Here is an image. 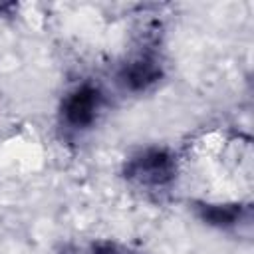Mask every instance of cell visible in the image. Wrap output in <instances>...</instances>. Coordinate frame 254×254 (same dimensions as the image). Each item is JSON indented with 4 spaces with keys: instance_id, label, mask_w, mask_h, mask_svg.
I'll return each instance as SVG.
<instances>
[{
    "instance_id": "cell-6",
    "label": "cell",
    "mask_w": 254,
    "mask_h": 254,
    "mask_svg": "<svg viewBox=\"0 0 254 254\" xmlns=\"http://www.w3.org/2000/svg\"><path fill=\"white\" fill-rule=\"evenodd\" d=\"M14 8V4H0V16H4V14H8L10 10Z\"/></svg>"
},
{
    "instance_id": "cell-4",
    "label": "cell",
    "mask_w": 254,
    "mask_h": 254,
    "mask_svg": "<svg viewBox=\"0 0 254 254\" xmlns=\"http://www.w3.org/2000/svg\"><path fill=\"white\" fill-rule=\"evenodd\" d=\"M194 210L204 224L220 230L236 228L248 216V206L240 202H196Z\"/></svg>"
},
{
    "instance_id": "cell-1",
    "label": "cell",
    "mask_w": 254,
    "mask_h": 254,
    "mask_svg": "<svg viewBox=\"0 0 254 254\" xmlns=\"http://www.w3.org/2000/svg\"><path fill=\"white\" fill-rule=\"evenodd\" d=\"M179 173L177 155L159 145H149L127 157L123 165V177L143 189H165Z\"/></svg>"
},
{
    "instance_id": "cell-5",
    "label": "cell",
    "mask_w": 254,
    "mask_h": 254,
    "mask_svg": "<svg viewBox=\"0 0 254 254\" xmlns=\"http://www.w3.org/2000/svg\"><path fill=\"white\" fill-rule=\"evenodd\" d=\"M87 254H141V252L121 242H115V240H97L89 246Z\"/></svg>"
},
{
    "instance_id": "cell-3",
    "label": "cell",
    "mask_w": 254,
    "mask_h": 254,
    "mask_svg": "<svg viewBox=\"0 0 254 254\" xmlns=\"http://www.w3.org/2000/svg\"><path fill=\"white\" fill-rule=\"evenodd\" d=\"M163 77V64L155 54H137L127 60L119 71L117 81L129 93H145L155 87Z\"/></svg>"
},
{
    "instance_id": "cell-2",
    "label": "cell",
    "mask_w": 254,
    "mask_h": 254,
    "mask_svg": "<svg viewBox=\"0 0 254 254\" xmlns=\"http://www.w3.org/2000/svg\"><path fill=\"white\" fill-rule=\"evenodd\" d=\"M103 107V93L95 83L83 81L69 89L60 105L62 123L71 131H85L89 129Z\"/></svg>"
}]
</instances>
